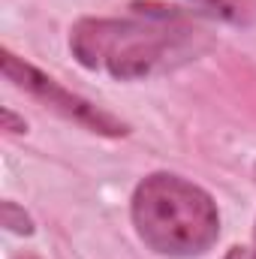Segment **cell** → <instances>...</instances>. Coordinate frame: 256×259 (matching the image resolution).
Masks as SVG:
<instances>
[{
    "mask_svg": "<svg viewBox=\"0 0 256 259\" xmlns=\"http://www.w3.org/2000/svg\"><path fill=\"white\" fill-rule=\"evenodd\" d=\"M0 220H3V226L9 229V232H18V235H30L33 232V220L24 214V208H18L15 202H3L0 205Z\"/></svg>",
    "mask_w": 256,
    "mask_h": 259,
    "instance_id": "4",
    "label": "cell"
},
{
    "mask_svg": "<svg viewBox=\"0 0 256 259\" xmlns=\"http://www.w3.org/2000/svg\"><path fill=\"white\" fill-rule=\"evenodd\" d=\"M0 66H3V75H6L15 88L27 91L33 100H39L46 109L58 112L61 118H66V121H72V124H78V127H84V130H91V133H100V136H112V139L127 136V124H124V121H118L115 115H109V112H103L100 106L88 103L84 97L66 91L64 84H58L52 75H46L42 69H36L33 64H27L24 58L12 55L9 49H3Z\"/></svg>",
    "mask_w": 256,
    "mask_h": 259,
    "instance_id": "3",
    "label": "cell"
},
{
    "mask_svg": "<svg viewBox=\"0 0 256 259\" xmlns=\"http://www.w3.org/2000/svg\"><path fill=\"white\" fill-rule=\"evenodd\" d=\"M130 214L142 244L160 256H202L220 238V211L211 193L172 172L142 178L133 190Z\"/></svg>",
    "mask_w": 256,
    "mask_h": 259,
    "instance_id": "2",
    "label": "cell"
},
{
    "mask_svg": "<svg viewBox=\"0 0 256 259\" xmlns=\"http://www.w3.org/2000/svg\"><path fill=\"white\" fill-rule=\"evenodd\" d=\"M250 256H253V253H247L244 247H232V250H229V256H226V259H250Z\"/></svg>",
    "mask_w": 256,
    "mask_h": 259,
    "instance_id": "7",
    "label": "cell"
},
{
    "mask_svg": "<svg viewBox=\"0 0 256 259\" xmlns=\"http://www.w3.org/2000/svg\"><path fill=\"white\" fill-rule=\"evenodd\" d=\"M69 49L88 69L136 81L184 64L196 52V36L154 12L148 18H81L69 33Z\"/></svg>",
    "mask_w": 256,
    "mask_h": 259,
    "instance_id": "1",
    "label": "cell"
},
{
    "mask_svg": "<svg viewBox=\"0 0 256 259\" xmlns=\"http://www.w3.org/2000/svg\"><path fill=\"white\" fill-rule=\"evenodd\" d=\"M15 259H39V256H33V253H18Z\"/></svg>",
    "mask_w": 256,
    "mask_h": 259,
    "instance_id": "8",
    "label": "cell"
},
{
    "mask_svg": "<svg viewBox=\"0 0 256 259\" xmlns=\"http://www.w3.org/2000/svg\"><path fill=\"white\" fill-rule=\"evenodd\" d=\"M0 118H3V130H9V133H24V130H27L24 118H15V112H12V109H3V112H0Z\"/></svg>",
    "mask_w": 256,
    "mask_h": 259,
    "instance_id": "6",
    "label": "cell"
},
{
    "mask_svg": "<svg viewBox=\"0 0 256 259\" xmlns=\"http://www.w3.org/2000/svg\"><path fill=\"white\" fill-rule=\"evenodd\" d=\"M193 3H199V6H205V9H214V12H220L223 18H232V15H235V12H232L235 6H232L229 0H193Z\"/></svg>",
    "mask_w": 256,
    "mask_h": 259,
    "instance_id": "5",
    "label": "cell"
},
{
    "mask_svg": "<svg viewBox=\"0 0 256 259\" xmlns=\"http://www.w3.org/2000/svg\"><path fill=\"white\" fill-rule=\"evenodd\" d=\"M250 259H256V235H253V256H250Z\"/></svg>",
    "mask_w": 256,
    "mask_h": 259,
    "instance_id": "9",
    "label": "cell"
}]
</instances>
